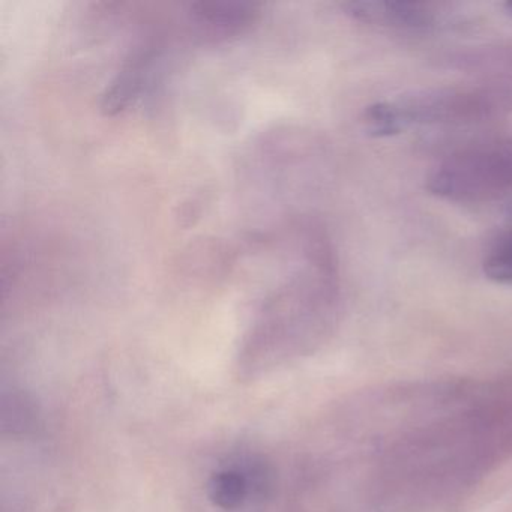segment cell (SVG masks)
<instances>
[{
  "label": "cell",
  "mask_w": 512,
  "mask_h": 512,
  "mask_svg": "<svg viewBox=\"0 0 512 512\" xmlns=\"http://www.w3.org/2000/svg\"><path fill=\"white\" fill-rule=\"evenodd\" d=\"M427 188L449 202L482 203L512 191V145L491 143L449 155L431 170Z\"/></svg>",
  "instance_id": "6da1fadb"
},
{
  "label": "cell",
  "mask_w": 512,
  "mask_h": 512,
  "mask_svg": "<svg viewBox=\"0 0 512 512\" xmlns=\"http://www.w3.org/2000/svg\"><path fill=\"white\" fill-rule=\"evenodd\" d=\"M482 109V101L466 92L451 89L413 92L368 107L365 112V124L374 136H394L412 125L470 119L478 115Z\"/></svg>",
  "instance_id": "7a4b0ae2"
},
{
  "label": "cell",
  "mask_w": 512,
  "mask_h": 512,
  "mask_svg": "<svg viewBox=\"0 0 512 512\" xmlns=\"http://www.w3.org/2000/svg\"><path fill=\"white\" fill-rule=\"evenodd\" d=\"M268 485L265 464L245 460L220 467L209 476L206 494L221 511H238L253 497L262 496Z\"/></svg>",
  "instance_id": "3957f363"
},
{
  "label": "cell",
  "mask_w": 512,
  "mask_h": 512,
  "mask_svg": "<svg viewBox=\"0 0 512 512\" xmlns=\"http://www.w3.org/2000/svg\"><path fill=\"white\" fill-rule=\"evenodd\" d=\"M260 5L235 0L194 2L190 5V20L197 32L209 40H227L244 34L257 22Z\"/></svg>",
  "instance_id": "277c9868"
},
{
  "label": "cell",
  "mask_w": 512,
  "mask_h": 512,
  "mask_svg": "<svg viewBox=\"0 0 512 512\" xmlns=\"http://www.w3.org/2000/svg\"><path fill=\"white\" fill-rule=\"evenodd\" d=\"M343 8L358 22L398 31H425L437 23L430 5L415 2H349Z\"/></svg>",
  "instance_id": "5b68a950"
},
{
  "label": "cell",
  "mask_w": 512,
  "mask_h": 512,
  "mask_svg": "<svg viewBox=\"0 0 512 512\" xmlns=\"http://www.w3.org/2000/svg\"><path fill=\"white\" fill-rule=\"evenodd\" d=\"M151 59V50H143V52L131 56L118 79L112 83L109 91L104 95L103 110L107 115H115L130 106L131 101L142 89Z\"/></svg>",
  "instance_id": "8992f818"
},
{
  "label": "cell",
  "mask_w": 512,
  "mask_h": 512,
  "mask_svg": "<svg viewBox=\"0 0 512 512\" xmlns=\"http://www.w3.org/2000/svg\"><path fill=\"white\" fill-rule=\"evenodd\" d=\"M485 277L499 284H512V227L491 245L482 262Z\"/></svg>",
  "instance_id": "52a82bcc"
},
{
  "label": "cell",
  "mask_w": 512,
  "mask_h": 512,
  "mask_svg": "<svg viewBox=\"0 0 512 512\" xmlns=\"http://www.w3.org/2000/svg\"><path fill=\"white\" fill-rule=\"evenodd\" d=\"M35 407L32 401L19 392H11L4 395L2 404V428L4 433L16 434L26 433L32 428L35 422Z\"/></svg>",
  "instance_id": "ba28073f"
},
{
  "label": "cell",
  "mask_w": 512,
  "mask_h": 512,
  "mask_svg": "<svg viewBox=\"0 0 512 512\" xmlns=\"http://www.w3.org/2000/svg\"><path fill=\"white\" fill-rule=\"evenodd\" d=\"M506 11H508L509 16H512V2H508V4L505 5Z\"/></svg>",
  "instance_id": "9c48e42d"
}]
</instances>
